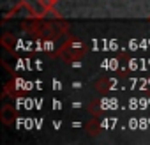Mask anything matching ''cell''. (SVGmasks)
Segmentation results:
<instances>
[{
	"label": "cell",
	"instance_id": "obj_1",
	"mask_svg": "<svg viewBox=\"0 0 150 145\" xmlns=\"http://www.w3.org/2000/svg\"><path fill=\"white\" fill-rule=\"evenodd\" d=\"M37 2H39V6L42 7V11H53L55 6L60 2V0H37Z\"/></svg>",
	"mask_w": 150,
	"mask_h": 145
}]
</instances>
